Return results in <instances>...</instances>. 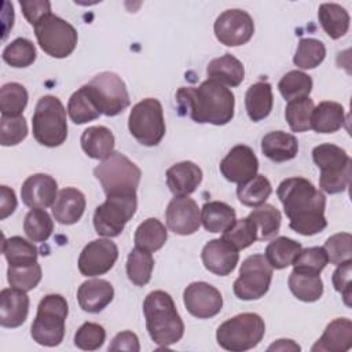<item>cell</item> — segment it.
Masks as SVG:
<instances>
[{
  "label": "cell",
  "mask_w": 352,
  "mask_h": 352,
  "mask_svg": "<svg viewBox=\"0 0 352 352\" xmlns=\"http://www.w3.org/2000/svg\"><path fill=\"white\" fill-rule=\"evenodd\" d=\"M19 6L23 16L32 26L47 14H51V3L47 0H21Z\"/></svg>",
  "instance_id": "11a10c76"
},
{
  "label": "cell",
  "mask_w": 352,
  "mask_h": 352,
  "mask_svg": "<svg viewBox=\"0 0 352 352\" xmlns=\"http://www.w3.org/2000/svg\"><path fill=\"white\" fill-rule=\"evenodd\" d=\"M312 160L320 169L322 191L338 194L346 190L352 175V160L344 148L331 143L319 144L312 150Z\"/></svg>",
  "instance_id": "277c9868"
},
{
  "label": "cell",
  "mask_w": 352,
  "mask_h": 352,
  "mask_svg": "<svg viewBox=\"0 0 352 352\" xmlns=\"http://www.w3.org/2000/svg\"><path fill=\"white\" fill-rule=\"evenodd\" d=\"M80 143L88 157L103 161L114 153L116 139L109 128L103 125H96L87 128L82 132Z\"/></svg>",
  "instance_id": "83f0119b"
},
{
  "label": "cell",
  "mask_w": 352,
  "mask_h": 352,
  "mask_svg": "<svg viewBox=\"0 0 352 352\" xmlns=\"http://www.w3.org/2000/svg\"><path fill=\"white\" fill-rule=\"evenodd\" d=\"M32 131L34 139L45 147H58L67 138L66 110L54 95L38 99L33 117Z\"/></svg>",
  "instance_id": "52a82bcc"
},
{
  "label": "cell",
  "mask_w": 352,
  "mask_h": 352,
  "mask_svg": "<svg viewBox=\"0 0 352 352\" xmlns=\"http://www.w3.org/2000/svg\"><path fill=\"white\" fill-rule=\"evenodd\" d=\"M258 160L246 144L234 146L220 162L221 175L231 183L242 184L257 175Z\"/></svg>",
  "instance_id": "ac0fdd59"
},
{
  "label": "cell",
  "mask_w": 352,
  "mask_h": 352,
  "mask_svg": "<svg viewBox=\"0 0 352 352\" xmlns=\"http://www.w3.org/2000/svg\"><path fill=\"white\" fill-rule=\"evenodd\" d=\"M109 351H129V352H139L140 351V344L139 338L135 333L125 330L118 334L111 340L109 345Z\"/></svg>",
  "instance_id": "9f6ffc18"
},
{
  "label": "cell",
  "mask_w": 352,
  "mask_h": 352,
  "mask_svg": "<svg viewBox=\"0 0 352 352\" xmlns=\"http://www.w3.org/2000/svg\"><path fill=\"white\" fill-rule=\"evenodd\" d=\"M301 249L300 242L287 236H278L272 238V241L267 245L264 256L272 268L283 270L293 264Z\"/></svg>",
  "instance_id": "836d02e7"
},
{
  "label": "cell",
  "mask_w": 352,
  "mask_h": 352,
  "mask_svg": "<svg viewBox=\"0 0 352 352\" xmlns=\"http://www.w3.org/2000/svg\"><path fill=\"white\" fill-rule=\"evenodd\" d=\"M28 91L19 82H7L0 88L1 116H22L28 104Z\"/></svg>",
  "instance_id": "b9f144b4"
},
{
  "label": "cell",
  "mask_w": 352,
  "mask_h": 352,
  "mask_svg": "<svg viewBox=\"0 0 352 352\" xmlns=\"http://www.w3.org/2000/svg\"><path fill=\"white\" fill-rule=\"evenodd\" d=\"M67 113L70 120L77 125L94 121L102 114L95 104L87 85H82L72 94L67 102Z\"/></svg>",
  "instance_id": "8d00e7d4"
},
{
  "label": "cell",
  "mask_w": 352,
  "mask_h": 352,
  "mask_svg": "<svg viewBox=\"0 0 352 352\" xmlns=\"http://www.w3.org/2000/svg\"><path fill=\"white\" fill-rule=\"evenodd\" d=\"M106 340L103 326L94 322L82 323L74 334V345L82 351H96Z\"/></svg>",
  "instance_id": "816d5d0a"
},
{
  "label": "cell",
  "mask_w": 352,
  "mask_h": 352,
  "mask_svg": "<svg viewBox=\"0 0 352 352\" xmlns=\"http://www.w3.org/2000/svg\"><path fill=\"white\" fill-rule=\"evenodd\" d=\"M106 195L136 194L142 170L122 153L114 151L94 169Z\"/></svg>",
  "instance_id": "ba28073f"
},
{
  "label": "cell",
  "mask_w": 352,
  "mask_h": 352,
  "mask_svg": "<svg viewBox=\"0 0 352 352\" xmlns=\"http://www.w3.org/2000/svg\"><path fill=\"white\" fill-rule=\"evenodd\" d=\"M351 274H352V260H348L338 264L331 276L333 286L338 293H341L346 307H351Z\"/></svg>",
  "instance_id": "db71d44e"
},
{
  "label": "cell",
  "mask_w": 352,
  "mask_h": 352,
  "mask_svg": "<svg viewBox=\"0 0 352 352\" xmlns=\"http://www.w3.org/2000/svg\"><path fill=\"white\" fill-rule=\"evenodd\" d=\"M34 44L23 37H18L11 41L3 50V60L11 67H28L36 60Z\"/></svg>",
  "instance_id": "bcb514c9"
},
{
  "label": "cell",
  "mask_w": 352,
  "mask_h": 352,
  "mask_svg": "<svg viewBox=\"0 0 352 352\" xmlns=\"http://www.w3.org/2000/svg\"><path fill=\"white\" fill-rule=\"evenodd\" d=\"M180 114L198 124L226 125L234 117L235 96L230 88L208 78L198 87H182L176 92Z\"/></svg>",
  "instance_id": "7a4b0ae2"
},
{
  "label": "cell",
  "mask_w": 352,
  "mask_h": 352,
  "mask_svg": "<svg viewBox=\"0 0 352 352\" xmlns=\"http://www.w3.org/2000/svg\"><path fill=\"white\" fill-rule=\"evenodd\" d=\"M117 258L118 248L113 241L107 238L94 239L81 250L78 270L84 276H99L109 272Z\"/></svg>",
  "instance_id": "9a60e30c"
},
{
  "label": "cell",
  "mask_w": 352,
  "mask_h": 352,
  "mask_svg": "<svg viewBox=\"0 0 352 352\" xmlns=\"http://www.w3.org/2000/svg\"><path fill=\"white\" fill-rule=\"evenodd\" d=\"M248 217L254 223L257 228V238L260 241L272 239L278 235L282 214L275 206L270 204H263L257 206L253 212H250Z\"/></svg>",
  "instance_id": "74e56055"
},
{
  "label": "cell",
  "mask_w": 352,
  "mask_h": 352,
  "mask_svg": "<svg viewBox=\"0 0 352 352\" xmlns=\"http://www.w3.org/2000/svg\"><path fill=\"white\" fill-rule=\"evenodd\" d=\"M205 268L219 276L230 275L239 260L238 250L223 238L210 239L201 253Z\"/></svg>",
  "instance_id": "ffe728a7"
},
{
  "label": "cell",
  "mask_w": 352,
  "mask_h": 352,
  "mask_svg": "<svg viewBox=\"0 0 352 352\" xmlns=\"http://www.w3.org/2000/svg\"><path fill=\"white\" fill-rule=\"evenodd\" d=\"M272 267L264 254H252L245 258L239 268V276L234 282V294L239 300L250 301L261 298L270 289Z\"/></svg>",
  "instance_id": "4fadbf2b"
},
{
  "label": "cell",
  "mask_w": 352,
  "mask_h": 352,
  "mask_svg": "<svg viewBox=\"0 0 352 352\" xmlns=\"http://www.w3.org/2000/svg\"><path fill=\"white\" fill-rule=\"evenodd\" d=\"M128 129L140 144L157 146L166 129L161 102L154 98H146L136 103L128 117Z\"/></svg>",
  "instance_id": "30bf717a"
},
{
  "label": "cell",
  "mask_w": 352,
  "mask_h": 352,
  "mask_svg": "<svg viewBox=\"0 0 352 352\" xmlns=\"http://www.w3.org/2000/svg\"><path fill=\"white\" fill-rule=\"evenodd\" d=\"M263 154L274 162L290 161L297 155L298 142L294 135L283 131H272L261 139Z\"/></svg>",
  "instance_id": "484cf974"
},
{
  "label": "cell",
  "mask_w": 352,
  "mask_h": 352,
  "mask_svg": "<svg viewBox=\"0 0 352 352\" xmlns=\"http://www.w3.org/2000/svg\"><path fill=\"white\" fill-rule=\"evenodd\" d=\"M95 104L107 117L122 113L131 103L124 80L113 72H102L85 84Z\"/></svg>",
  "instance_id": "7c38bea8"
},
{
  "label": "cell",
  "mask_w": 352,
  "mask_h": 352,
  "mask_svg": "<svg viewBox=\"0 0 352 352\" xmlns=\"http://www.w3.org/2000/svg\"><path fill=\"white\" fill-rule=\"evenodd\" d=\"M206 74L209 78L226 87H238L245 78V67L238 58L231 54H224L208 63Z\"/></svg>",
  "instance_id": "4316f807"
},
{
  "label": "cell",
  "mask_w": 352,
  "mask_h": 352,
  "mask_svg": "<svg viewBox=\"0 0 352 352\" xmlns=\"http://www.w3.org/2000/svg\"><path fill=\"white\" fill-rule=\"evenodd\" d=\"M327 263L329 257L326 250L322 246H312L300 250L293 261V270L320 275Z\"/></svg>",
  "instance_id": "681fc988"
},
{
  "label": "cell",
  "mask_w": 352,
  "mask_h": 352,
  "mask_svg": "<svg viewBox=\"0 0 352 352\" xmlns=\"http://www.w3.org/2000/svg\"><path fill=\"white\" fill-rule=\"evenodd\" d=\"M58 197V183L47 173H34L29 176L21 187L22 202L29 208L45 209L52 206Z\"/></svg>",
  "instance_id": "d6986e66"
},
{
  "label": "cell",
  "mask_w": 352,
  "mask_h": 352,
  "mask_svg": "<svg viewBox=\"0 0 352 352\" xmlns=\"http://www.w3.org/2000/svg\"><path fill=\"white\" fill-rule=\"evenodd\" d=\"M166 239L168 231L165 226L155 217H150L142 221L138 226L133 236L135 248L147 250L150 253L160 250L165 245Z\"/></svg>",
  "instance_id": "d6a6232c"
},
{
  "label": "cell",
  "mask_w": 352,
  "mask_h": 352,
  "mask_svg": "<svg viewBox=\"0 0 352 352\" xmlns=\"http://www.w3.org/2000/svg\"><path fill=\"white\" fill-rule=\"evenodd\" d=\"M69 305L62 294H47L41 298L30 336L43 346H58L65 337V322Z\"/></svg>",
  "instance_id": "5b68a950"
},
{
  "label": "cell",
  "mask_w": 352,
  "mask_h": 352,
  "mask_svg": "<svg viewBox=\"0 0 352 352\" xmlns=\"http://www.w3.org/2000/svg\"><path fill=\"white\" fill-rule=\"evenodd\" d=\"M265 333L263 318L253 312H243L223 322L216 331L217 344L231 352L249 351L260 344Z\"/></svg>",
  "instance_id": "8992f818"
},
{
  "label": "cell",
  "mask_w": 352,
  "mask_h": 352,
  "mask_svg": "<svg viewBox=\"0 0 352 352\" xmlns=\"http://www.w3.org/2000/svg\"><path fill=\"white\" fill-rule=\"evenodd\" d=\"M85 195L74 188L66 187L58 192L55 202L52 204V214L59 224L70 226L77 223L85 210Z\"/></svg>",
  "instance_id": "cb8c5ba5"
},
{
  "label": "cell",
  "mask_w": 352,
  "mask_h": 352,
  "mask_svg": "<svg viewBox=\"0 0 352 352\" xmlns=\"http://www.w3.org/2000/svg\"><path fill=\"white\" fill-rule=\"evenodd\" d=\"M16 209V197L12 188L7 186L0 187V219L4 220Z\"/></svg>",
  "instance_id": "6f0895ef"
},
{
  "label": "cell",
  "mask_w": 352,
  "mask_h": 352,
  "mask_svg": "<svg viewBox=\"0 0 352 352\" xmlns=\"http://www.w3.org/2000/svg\"><path fill=\"white\" fill-rule=\"evenodd\" d=\"M235 220L234 208L221 201H209L201 209V223L209 232H224Z\"/></svg>",
  "instance_id": "4dcf8cb0"
},
{
  "label": "cell",
  "mask_w": 352,
  "mask_h": 352,
  "mask_svg": "<svg viewBox=\"0 0 352 352\" xmlns=\"http://www.w3.org/2000/svg\"><path fill=\"white\" fill-rule=\"evenodd\" d=\"M272 192V186L264 175H256L250 180L238 184L236 195L242 205L249 208H257L268 199Z\"/></svg>",
  "instance_id": "f35d334b"
},
{
  "label": "cell",
  "mask_w": 352,
  "mask_h": 352,
  "mask_svg": "<svg viewBox=\"0 0 352 352\" xmlns=\"http://www.w3.org/2000/svg\"><path fill=\"white\" fill-rule=\"evenodd\" d=\"M345 110L337 102L324 100L314 107L311 116V129L318 133H334L344 126Z\"/></svg>",
  "instance_id": "f1b7e54d"
},
{
  "label": "cell",
  "mask_w": 352,
  "mask_h": 352,
  "mask_svg": "<svg viewBox=\"0 0 352 352\" xmlns=\"http://www.w3.org/2000/svg\"><path fill=\"white\" fill-rule=\"evenodd\" d=\"M201 168L191 161H182L166 170V184L175 195H190L202 182Z\"/></svg>",
  "instance_id": "d4e9b609"
},
{
  "label": "cell",
  "mask_w": 352,
  "mask_h": 352,
  "mask_svg": "<svg viewBox=\"0 0 352 352\" xmlns=\"http://www.w3.org/2000/svg\"><path fill=\"white\" fill-rule=\"evenodd\" d=\"M352 348V322L338 318L330 322L320 338L312 345V352H345Z\"/></svg>",
  "instance_id": "7402d4cb"
},
{
  "label": "cell",
  "mask_w": 352,
  "mask_h": 352,
  "mask_svg": "<svg viewBox=\"0 0 352 352\" xmlns=\"http://www.w3.org/2000/svg\"><path fill=\"white\" fill-rule=\"evenodd\" d=\"M138 208L136 194L106 195L94 213V227L98 235L106 238L118 236L125 224L132 219Z\"/></svg>",
  "instance_id": "8fae6325"
},
{
  "label": "cell",
  "mask_w": 352,
  "mask_h": 352,
  "mask_svg": "<svg viewBox=\"0 0 352 352\" xmlns=\"http://www.w3.org/2000/svg\"><path fill=\"white\" fill-rule=\"evenodd\" d=\"M290 292L304 302L318 301L323 294V282L318 274L292 271L287 279Z\"/></svg>",
  "instance_id": "e575fe53"
},
{
  "label": "cell",
  "mask_w": 352,
  "mask_h": 352,
  "mask_svg": "<svg viewBox=\"0 0 352 352\" xmlns=\"http://www.w3.org/2000/svg\"><path fill=\"white\" fill-rule=\"evenodd\" d=\"M183 301L187 311L198 319L216 316L223 308L221 293L206 282H192L183 293Z\"/></svg>",
  "instance_id": "2e32d148"
},
{
  "label": "cell",
  "mask_w": 352,
  "mask_h": 352,
  "mask_svg": "<svg viewBox=\"0 0 352 352\" xmlns=\"http://www.w3.org/2000/svg\"><path fill=\"white\" fill-rule=\"evenodd\" d=\"M154 268V258L150 252L135 248L129 252L126 260L128 279L136 286H144L150 282Z\"/></svg>",
  "instance_id": "ab89813d"
},
{
  "label": "cell",
  "mask_w": 352,
  "mask_h": 352,
  "mask_svg": "<svg viewBox=\"0 0 352 352\" xmlns=\"http://www.w3.org/2000/svg\"><path fill=\"white\" fill-rule=\"evenodd\" d=\"M146 327L154 344L166 348L182 340L184 323L173 298L164 290L148 293L143 301Z\"/></svg>",
  "instance_id": "3957f363"
},
{
  "label": "cell",
  "mask_w": 352,
  "mask_h": 352,
  "mask_svg": "<svg viewBox=\"0 0 352 352\" xmlns=\"http://www.w3.org/2000/svg\"><path fill=\"white\" fill-rule=\"evenodd\" d=\"M216 38L227 47H238L246 44L254 33V22L252 16L239 8L226 10L213 25Z\"/></svg>",
  "instance_id": "5bb4252c"
},
{
  "label": "cell",
  "mask_w": 352,
  "mask_h": 352,
  "mask_svg": "<svg viewBox=\"0 0 352 352\" xmlns=\"http://www.w3.org/2000/svg\"><path fill=\"white\" fill-rule=\"evenodd\" d=\"M23 231L32 242H45L54 231V221L44 209L33 208L25 216Z\"/></svg>",
  "instance_id": "7bdbcfd3"
},
{
  "label": "cell",
  "mask_w": 352,
  "mask_h": 352,
  "mask_svg": "<svg viewBox=\"0 0 352 352\" xmlns=\"http://www.w3.org/2000/svg\"><path fill=\"white\" fill-rule=\"evenodd\" d=\"M312 85L314 82L311 76H308L301 70L287 72L278 82L279 92L287 102L309 96L312 91Z\"/></svg>",
  "instance_id": "60d3db41"
},
{
  "label": "cell",
  "mask_w": 352,
  "mask_h": 352,
  "mask_svg": "<svg viewBox=\"0 0 352 352\" xmlns=\"http://www.w3.org/2000/svg\"><path fill=\"white\" fill-rule=\"evenodd\" d=\"M29 297L26 292L7 287L0 293V324L15 329L25 323L29 314Z\"/></svg>",
  "instance_id": "44dd1931"
},
{
  "label": "cell",
  "mask_w": 352,
  "mask_h": 352,
  "mask_svg": "<svg viewBox=\"0 0 352 352\" xmlns=\"http://www.w3.org/2000/svg\"><path fill=\"white\" fill-rule=\"evenodd\" d=\"M114 297V289L104 279H89L81 283L77 290V301L80 308L89 314L103 311Z\"/></svg>",
  "instance_id": "603a6c76"
},
{
  "label": "cell",
  "mask_w": 352,
  "mask_h": 352,
  "mask_svg": "<svg viewBox=\"0 0 352 352\" xmlns=\"http://www.w3.org/2000/svg\"><path fill=\"white\" fill-rule=\"evenodd\" d=\"M41 267L38 263L23 265V267H12L8 265L7 270V280L11 287L19 289L22 292L33 290L41 280Z\"/></svg>",
  "instance_id": "c3c4849f"
},
{
  "label": "cell",
  "mask_w": 352,
  "mask_h": 352,
  "mask_svg": "<svg viewBox=\"0 0 352 352\" xmlns=\"http://www.w3.org/2000/svg\"><path fill=\"white\" fill-rule=\"evenodd\" d=\"M40 48L52 58L69 56L77 45L78 34L73 25L55 14H47L34 26Z\"/></svg>",
  "instance_id": "9c48e42d"
},
{
  "label": "cell",
  "mask_w": 352,
  "mask_h": 352,
  "mask_svg": "<svg viewBox=\"0 0 352 352\" xmlns=\"http://www.w3.org/2000/svg\"><path fill=\"white\" fill-rule=\"evenodd\" d=\"M168 228L179 235H191L201 226V210L187 195H175L165 210Z\"/></svg>",
  "instance_id": "e0dca14e"
},
{
  "label": "cell",
  "mask_w": 352,
  "mask_h": 352,
  "mask_svg": "<svg viewBox=\"0 0 352 352\" xmlns=\"http://www.w3.org/2000/svg\"><path fill=\"white\" fill-rule=\"evenodd\" d=\"M323 249L331 264H341L352 258V236L349 232H338L329 236Z\"/></svg>",
  "instance_id": "f5cc1de1"
},
{
  "label": "cell",
  "mask_w": 352,
  "mask_h": 352,
  "mask_svg": "<svg viewBox=\"0 0 352 352\" xmlns=\"http://www.w3.org/2000/svg\"><path fill=\"white\" fill-rule=\"evenodd\" d=\"M272 106L274 96L270 82L258 81L248 88L245 95V107L249 118L253 122H258L268 117Z\"/></svg>",
  "instance_id": "f546056e"
},
{
  "label": "cell",
  "mask_w": 352,
  "mask_h": 352,
  "mask_svg": "<svg viewBox=\"0 0 352 352\" xmlns=\"http://www.w3.org/2000/svg\"><path fill=\"white\" fill-rule=\"evenodd\" d=\"M1 252L8 261V265L12 267H23L37 263L38 250L34 243L18 235L4 238Z\"/></svg>",
  "instance_id": "d590c367"
},
{
  "label": "cell",
  "mask_w": 352,
  "mask_h": 352,
  "mask_svg": "<svg viewBox=\"0 0 352 352\" xmlns=\"http://www.w3.org/2000/svg\"><path fill=\"white\" fill-rule=\"evenodd\" d=\"M318 19L326 32L333 38H341L349 29V14L337 3H323L318 10Z\"/></svg>",
  "instance_id": "1f68e13d"
},
{
  "label": "cell",
  "mask_w": 352,
  "mask_h": 352,
  "mask_svg": "<svg viewBox=\"0 0 352 352\" xmlns=\"http://www.w3.org/2000/svg\"><path fill=\"white\" fill-rule=\"evenodd\" d=\"M300 349H301L300 345H297L293 340H286V338L276 340L267 348V351H300Z\"/></svg>",
  "instance_id": "680465c9"
},
{
  "label": "cell",
  "mask_w": 352,
  "mask_h": 352,
  "mask_svg": "<svg viewBox=\"0 0 352 352\" xmlns=\"http://www.w3.org/2000/svg\"><path fill=\"white\" fill-rule=\"evenodd\" d=\"M276 194L293 231L311 236L327 227L326 197L308 179L300 176L285 179L278 186Z\"/></svg>",
  "instance_id": "6da1fadb"
},
{
  "label": "cell",
  "mask_w": 352,
  "mask_h": 352,
  "mask_svg": "<svg viewBox=\"0 0 352 352\" xmlns=\"http://www.w3.org/2000/svg\"><path fill=\"white\" fill-rule=\"evenodd\" d=\"M28 136V124L23 116H1L0 143L1 146H15Z\"/></svg>",
  "instance_id": "f907efd6"
},
{
  "label": "cell",
  "mask_w": 352,
  "mask_h": 352,
  "mask_svg": "<svg viewBox=\"0 0 352 352\" xmlns=\"http://www.w3.org/2000/svg\"><path fill=\"white\" fill-rule=\"evenodd\" d=\"M221 238L227 241L230 245H232L238 252L249 248L258 239L257 228L249 217L235 220L234 224L223 232Z\"/></svg>",
  "instance_id": "7dc6e473"
},
{
  "label": "cell",
  "mask_w": 352,
  "mask_h": 352,
  "mask_svg": "<svg viewBox=\"0 0 352 352\" xmlns=\"http://www.w3.org/2000/svg\"><path fill=\"white\" fill-rule=\"evenodd\" d=\"M324 56H326L324 44L320 40L307 37L298 41L296 54L293 56V63L302 70H308L319 66L323 62Z\"/></svg>",
  "instance_id": "ee69618b"
},
{
  "label": "cell",
  "mask_w": 352,
  "mask_h": 352,
  "mask_svg": "<svg viewBox=\"0 0 352 352\" xmlns=\"http://www.w3.org/2000/svg\"><path fill=\"white\" fill-rule=\"evenodd\" d=\"M314 107V102L309 96L287 102L285 117L293 132H305L311 129V116Z\"/></svg>",
  "instance_id": "f6af8a7d"
}]
</instances>
